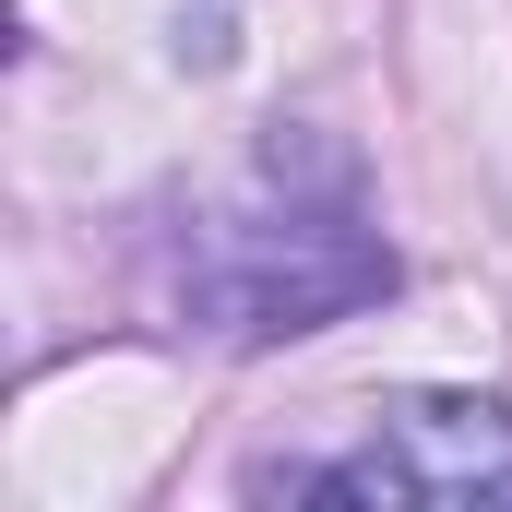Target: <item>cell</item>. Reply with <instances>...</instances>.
<instances>
[{
  "label": "cell",
  "instance_id": "cell-2",
  "mask_svg": "<svg viewBox=\"0 0 512 512\" xmlns=\"http://www.w3.org/2000/svg\"><path fill=\"white\" fill-rule=\"evenodd\" d=\"M251 489L286 501H382V512H501L512 501V405L489 393H393L358 453L334 465H262Z\"/></svg>",
  "mask_w": 512,
  "mask_h": 512
},
{
  "label": "cell",
  "instance_id": "cell-1",
  "mask_svg": "<svg viewBox=\"0 0 512 512\" xmlns=\"http://www.w3.org/2000/svg\"><path fill=\"white\" fill-rule=\"evenodd\" d=\"M370 298H393V239L358 215H215L191 251H179V322L215 334V346H298V334H334L358 322Z\"/></svg>",
  "mask_w": 512,
  "mask_h": 512
}]
</instances>
